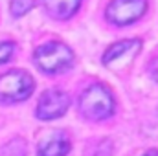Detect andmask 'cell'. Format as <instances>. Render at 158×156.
<instances>
[{
    "label": "cell",
    "instance_id": "6da1fadb",
    "mask_svg": "<svg viewBox=\"0 0 158 156\" xmlns=\"http://www.w3.org/2000/svg\"><path fill=\"white\" fill-rule=\"evenodd\" d=\"M79 109L88 119H107L114 112V99L103 84H92L81 94Z\"/></svg>",
    "mask_w": 158,
    "mask_h": 156
},
{
    "label": "cell",
    "instance_id": "7a4b0ae2",
    "mask_svg": "<svg viewBox=\"0 0 158 156\" xmlns=\"http://www.w3.org/2000/svg\"><path fill=\"white\" fill-rule=\"evenodd\" d=\"M33 59L42 72L57 74V72L66 70L72 64L74 55H72L70 48L64 46L63 42H46L35 50Z\"/></svg>",
    "mask_w": 158,
    "mask_h": 156
},
{
    "label": "cell",
    "instance_id": "3957f363",
    "mask_svg": "<svg viewBox=\"0 0 158 156\" xmlns=\"http://www.w3.org/2000/svg\"><path fill=\"white\" fill-rule=\"evenodd\" d=\"M33 79L24 70H11L0 76V101H20L33 92Z\"/></svg>",
    "mask_w": 158,
    "mask_h": 156
},
{
    "label": "cell",
    "instance_id": "277c9868",
    "mask_svg": "<svg viewBox=\"0 0 158 156\" xmlns=\"http://www.w3.org/2000/svg\"><path fill=\"white\" fill-rule=\"evenodd\" d=\"M147 7V0H112L107 7V18L112 24L127 26L138 20Z\"/></svg>",
    "mask_w": 158,
    "mask_h": 156
},
{
    "label": "cell",
    "instance_id": "5b68a950",
    "mask_svg": "<svg viewBox=\"0 0 158 156\" xmlns=\"http://www.w3.org/2000/svg\"><path fill=\"white\" fill-rule=\"evenodd\" d=\"M70 105V97L61 90H48L40 96L37 103V117L40 119H55L61 117Z\"/></svg>",
    "mask_w": 158,
    "mask_h": 156
},
{
    "label": "cell",
    "instance_id": "8992f818",
    "mask_svg": "<svg viewBox=\"0 0 158 156\" xmlns=\"http://www.w3.org/2000/svg\"><path fill=\"white\" fill-rule=\"evenodd\" d=\"M142 42L138 39H127V40H119L116 44H112L105 55H103V63L109 66H121L127 61H131L138 51H140Z\"/></svg>",
    "mask_w": 158,
    "mask_h": 156
},
{
    "label": "cell",
    "instance_id": "52a82bcc",
    "mask_svg": "<svg viewBox=\"0 0 158 156\" xmlns=\"http://www.w3.org/2000/svg\"><path fill=\"white\" fill-rule=\"evenodd\" d=\"M70 151V142L64 132H53L39 145V156H66Z\"/></svg>",
    "mask_w": 158,
    "mask_h": 156
},
{
    "label": "cell",
    "instance_id": "ba28073f",
    "mask_svg": "<svg viewBox=\"0 0 158 156\" xmlns=\"http://www.w3.org/2000/svg\"><path fill=\"white\" fill-rule=\"evenodd\" d=\"M81 0H44L46 9L50 11V15L57 17V18H66L70 15H74L77 11Z\"/></svg>",
    "mask_w": 158,
    "mask_h": 156
},
{
    "label": "cell",
    "instance_id": "9c48e42d",
    "mask_svg": "<svg viewBox=\"0 0 158 156\" xmlns=\"http://www.w3.org/2000/svg\"><path fill=\"white\" fill-rule=\"evenodd\" d=\"M0 156H26V143H24V140L17 138V140H11L9 143H6L2 147V154Z\"/></svg>",
    "mask_w": 158,
    "mask_h": 156
},
{
    "label": "cell",
    "instance_id": "30bf717a",
    "mask_svg": "<svg viewBox=\"0 0 158 156\" xmlns=\"http://www.w3.org/2000/svg\"><path fill=\"white\" fill-rule=\"evenodd\" d=\"M33 6H35V0H11V13L13 17H22Z\"/></svg>",
    "mask_w": 158,
    "mask_h": 156
},
{
    "label": "cell",
    "instance_id": "8fae6325",
    "mask_svg": "<svg viewBox=\"0 0 158 156\" xmlns=\"http://www.w3.org/2000/svg\"><path fill=\"white\" fill-rule=\"evenodd\" d=\"M13 50H15V44L13 42H0V64L6 63L13 55Z\"/></svg>",
    "mask_w": 158,
    "mask_h": 156
},
{
    "label": "cell",
    "instance_id": "7c38bea8",
    "mask_svg": "<svg viewBox=\"0 0 158 156\" xmlns=\"http://www.w3.org/2000/svg\"><path fill=\"white\" fill-rule=\"evenodd\" d=\"M151 76H153V79L158 83V59H155V61L151 63Z\"/></svg>",
    "mask_w": 158,
    "mask_h": 156
},
{
    "label": "cell",
    "instance_id": "4fadbf2b",
    "mask_svg": "<svg viewBox=\"0 0 158 156\" xmlns=\"http://www.w3.org/2000/svg\"><path fill=\"white\" fill-rule=\"evenodd\" d=\"M143 156H158V151H147Z\"/></svg>",
    "mask_w": 158,
    "mask_h": 156
}]
</instances>
